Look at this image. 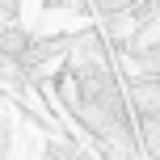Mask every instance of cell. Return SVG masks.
Returning a JSON list of instances; mask_svg holds the SVG:
<instances>
[{
  "label": "cell",
  "instance_id": "1",
  "mask_svg": "<svg viewBox=\"0 0 160 160\" xmlns=\"http://www.w3.org/2000/svg\"><path fill=\"white\" fill-rule=\"evenodd\" d=\"M84 25L80 17H42V34H55V30H76Z\"/></svg>",
  "mask_w": 160,
  "mask_h": 160
}]
</instances>
